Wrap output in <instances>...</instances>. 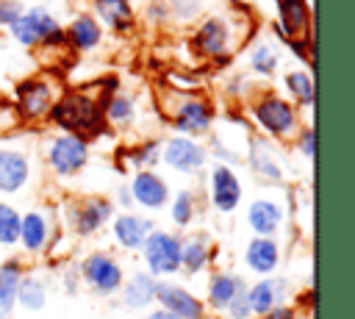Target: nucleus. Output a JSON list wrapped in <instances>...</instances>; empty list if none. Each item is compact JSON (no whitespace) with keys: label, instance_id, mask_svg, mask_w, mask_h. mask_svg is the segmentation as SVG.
<instances>
[{"label":"nucleus","instance_id":"obj_1","mask_svg":"<svg viewBox=\"0 0 355 319\" xmlns=\"http://www.w3.org/2000/svg\"><path fill=\"white\" fill-rule=\"evenodd\" d=\"M53 119H55L61 128L78 133V139H83V136H97L100 128H103V111H100V105H97L89 94H83V92H69V94H64V97L53 105Z\"/></svg>","mask_w":355,"mask_h":319},{"label":"nucleus","instance_id":"obj_2","mask_svg":"<svg viewBox=\"0 0 355 319\" xmlns=\"http://www.w3.org/2000/svg\"><path fill=\"white\" fill-rule=\"evenodd\" d=\"M144 258L155 275H169L180 266V241L169 233L155 230L144 239Z\"/></svg>","mask_w":355,"mask_h":319},{"label":"nucleus","instance_id":"obj_3","mask_svg":"<svg viewBox=\"0 0 355 319\" xmlns=\"http://www.w3.org/2000/svg\"><path fill=\"white\" fill-rule=\"evenodd\" d=\"M14 36L22 44H36V42H64V33L58 31V25L53 22V17L42 8L28 11L25 17H19L14 25Z\"/></svg>","mask_w":355,"mask_h":319},{"label":"nucleus","instance_id":"obj_4","mask_svg":"<svg viewBox=\"0 0 355 319\" xmlns=\"http://www.w3.org/2000/svg\"><path fill=\"white\" fill-rule=\"evenodd\" d=\"M155 297L161 300L164 311L175 313L178 319H205L202 302L194 294H189L186 288H178L172 283H155Z\"/></svg>","mask_w":355,"mask_h":319},{"label":"nucleus","instance_id":"obj_5","mask_svg":"<svg viewBox=\"0 0 355 319\" xmlns=\"http://www.w3.org/2000/svg\"><path fill=\"white\" fill-rule=\"evenodd\" d=\"M86 155H89L86 141L78 139V136H61V139H55L53 147H50V164H53L55 172H61V175L78 172V169L86 164Z\"/></svg>","mask_w":355,"mask_h":319},{"label":"nucleus","instance_id":"obj_6","mask_svg":"<svg viewBox=\"0 0 355 319\" xmlns=\"http://www.w3.org/2000/svg\"><path fill=\"white\" fill-rule=\"evenodd\" d=\"M83 275L86 280L100 291V294H108V291H116L119 283H122V269L116 266L114 258L97 252V255H89L83 261Z\"/></svg>","mask_w":355,"mask_h":319},{"label":"nucleus","instance_id":"obj_7","mask_svg":"<svg viewBox=\"0 0 355 319\" xmlns=\"http://www.w3.org/2000/svg\"><path fill=\"white\" fill-rule=\"evenodd\" d=\"M255 114H258V122L269 133H275V136H283V133H288L294 128V108L286 100H280V97L261 100L258 108H255Z\"/></svg>","mask_w":355,"mask_h":319},{"label":"nucleus","instance_id":"obj_8","mask_svg":"<svg viewBox=\"0 0 355 319\" xmlns=\"http://www.w3.org/2000/svg\"><path fill=\"white\" fill-rule=\"evenodd\" d=\"M211 191H214V205L219 211H233L241 200V186L236 175L227 166H216L211 175Z\"/></svg>","mask_w":355,"mask_h":319},{"label":"nucleus","instance_id":"obj_9","mask_svg":"<svg viewBox=\"0 0 355 319\" xmlns=\"http://www.w3.org/2000/svg\"><path fill=\"white\" fill-rule=\"evenodd\" d=\"M17 100L22 117H42L50 108V89L42 80H25L17 86Z\"/></svg>","mask_w":355,"mask_h":319},{"label":"nucleus","instance_id":"obj_10","mask_svg":"<svg viewBox=\"0 0 355 319\" xmlns=\"http://www.w3.org/2000/svg\"><path fill=\"white\" fill-rule=\"evenodd\" d=\"M164 158H166V164H169V166L189 172V169L202 166L205 153H202L194 141H189V139H172V141L166 144V150H164Z\"/></svg>","mask_w":355,"mask_h":319},{"label":"nucleus","instance_id":"obj_11","mask_svg":"<svg viewBox=\"0 0 355 319\" xmlns=\"http://www.w3.org/2000/svg\"><path fill=\"white\" fill-rule=\"evenodd\" d=\"M28 180V161L22 153L0 150V191H17Z\"/></svg>","mask_w":355,"mask_h":319},{"label":"nucleus","instance_id":"obj_12","mask_svg":"<svg viewBox=\"0 0 355 319\" xmlns=\"http://www.w3.org/2000/svg\"><path fill=\"white\" fill-rule=\"evenodd\" d=\"M175 125L178 130H186V133H202L211 125V108L200 100H186L175 111Z\"/></svg>","mask_w":355,"mask_h":319},{"label":"nucleus","instance_id":"obj_13","mask_svg":"<svg viewBox=\"0 0 355 319\" xmlns=\"http://www.w3.org/2000/svg\"><path fill=\"white\" fill-rule=\"evenodd\" d=\"M133 197H136L141 205H147V208H158V205L166 202V186H164V180H161L158 175H153V172H139V175L133 178Z\"/></svg>","mask_w":355,"mask_h":319},{"label":"nucleus","instance_id":"obj_14","mask_svg":"<svg viewBox=\"0 0 355 319\" xmlns=\"http://www.w3.org/2000/svg\"><path fill=\"white\" fill-rule=\"evenodd\" d=\"M22 280V266L19 261H6L0 266V319H8L14 302H17V288Z\"/></svg>","mask_w":355,"mask_h":319},{"label":"nucleus","instance_id":"obj_15","mask_svg":"<svg viewBox=\"0 0 355 319\" xmlns=\"http://www.w3.org/2000/svg\"><path fill=\"white\" fill-rule=\"evenodd\" d=\"M114 233H116V239H119L122 247L136 250V247L144 244V239H147V233H150V222L125 214V216H119V219L114 222Z\"/></svg>","mask_w":355,"mask_h":319},{"label":"nucleus","instance_id":"obj_16","mask_svg":"<svg viewBox=\"0 0 355 319\" xmlns=\"http://www.w3.org/2000/svg\"><path fill=\"white\" fill-rule=\"evenodd\" d=\"M247 264H250V269H255V272H272L275 266H277V244L272 241V239H252L250 241V247H247Z\"/></svg>","mask_w":355,"mask_h":319},{"label":"nucleus","instance_id":"obj_17","mask_svg":"<svg viewBox=\"0 0 355 319\" xmlns=\"http://www.w3.org/2000/svg\"><path fill=\"white\" fill-rule=\"evenodd\" d=\"M247 216H250L252 230L261 233V236L266 239V236L280 225V216H283V214H280V208H277L275 202H269V200H258V202L250 205V214H247Z\"/></svg>","mask_w":355,"mask_h":319},{"label":"nucleus","instance_id":"obj_18","mask_svg":"<svg viewBox=\"0 0 355 319\" xmlns=\"http://www.w3.org/2000/svg\"><path fill=\"white\" fill-rule=\"evenodd\" d=\"M280 6V19L288 36L294 33H305L308 31V6L305 0H277Z\"/></svg>","mask_w":355,"mask_h":319},{"label":"nucleus","instance_id":"obj_19","mask_svg":"<svg viewBox=\"0 0 355 319\" xmlns=\"http://www.w3.org/2000/svg\"><path fill=\"white\" fill-rule=\"evenodd\" d=\"M153 297H155V283H153V277L144 275V272L133 275V280H130L128 288H125V305H128V308H141V305H147Z\"/></svg>","mask_w":355,"mask_h":319},{"label":"nucleus","instance_id":"obj_20","mask_svg":"<svg viewBox=\"0 0 355 319\" xmlns=\"http://www.w3.org/2000/svg\"><path fill=\"white\" fill-rule=\"evenodd\" d=\"M241 288V283L233 277V275H216L214 280H211V288H208V300H211V305L214 308H227L230 305V300L236 297V291Z\"/></svg>","mask_w":355,"mask_h":319},{"label":"nucleus","instance_id":"obj_21","mask_svg":"<svg viewBox=\"0 0 355 319\" xmlns=\"http://www.w3.org/2000/svg\"><path fill=\"white\" fill-rule=\"evenodd\" d=\"M108 214H111V202L108 200H89L86 208L78 216V230L80 233H94L105 222Z\"/></svg>","mask_w":355,"mask_h":319},{"label":"nucleus","instance_id":"obj_22","mask_svg":"<svg viewBox=\"0 0 355 319\" xmlns=\"http://www.w3.org/2000/svg\"><path fill=\"white\" fill-rule=\"evenodd\" d=\"M97 11L105 17V22L116 31H125L130 22H133V14H130V6L128 0H97Z\"/></svg>","mask_w":355,"mask_h":319},{"label":"nucleus","instance_id":"obj_23","mask_svg":"<svg viewBox=\"0 0 355 319\" xmlns=\"http://www.w3.org/2000/svg\"><path fill=\"white\" fill-rule=\"evenodd\" d=\"M44 233H47V227L39 214H28L25 219H19V236L28 250H39L44 244Z\"/></svg>","mask_w":355,"mask_h":319},{"label":"nucleus","instance_id":"obj_24","mask_svg":"<svg viewBox=\"0 0 355 319\" xmlns=\"http://www.w3.org/2000/svg\"><path fill=\"white\" fill-rule=\"evenodd\" d=\"M225 44V25L219 19H208L197 33V47L202 53H219Z\"/></svg>","mask_w":355,"mask_h":319},{"label":"nucleus","instance_id":"obj_25","mask_svg":"<svg viewBox=\"0 0 355 319\" xmlns=\"http://www.w3.org/2000/svg\"><path fill=\"white\" fill-rule=\"evenodd\" d=\"M17 300L28 311H39L44 305V286L36 277H22L19 280V288H17Z\"/></svg>","mask_w":355,"mask_h":319},{"label":"nucleus","instance_id":"obj_26","mask_svg":"<svg viewBox=\"0 0 355 319\" xmlns=\"http://www.w3.org/2000/svg\"><path fill=\"white\" fill-rule=\"evenodd\" d=\"M247 302H250V311L252 313H261L263 316L266 311H272L275 308V283L263 280V283L252 286L250 294H247Z\"/></svg>","mask_w":355,"mask_h":319},{"label":"nucleus","instance_id":"obj_27","mask_svg":"<svg viewBox=\"0 0 355 319\" xmlns=\"http://www.w3.org/2000/svg\"><path fill=\"white\" fill-rule=\"evenodd\" d=\"M69 39H72L78 47H94L97 39H100V28H97L94 19L80 17V19L72 22V28H69Z\"/></svg>","mask_w":355,"mask_h":319},{"label":"nucleus","instance_id":"obj_28","mask_svg":"<svg viewBox=\"0 0 355 319\" xmlns=\"http://www.w3.org/2000/svg\"><path fill=\"white\" fill-rule=\"evenodd\" d=\"M205 261H208V250H205V241H202V239H191L186 247H180V264H183L189 272L202 269Z\"/></svg>","mask_w":355,"mask_h":319},{"label":"nucleus","instance_id":"obj_29","mask_svg":"<svg viewBox=\"0 0 355 319\" xmlns=\"http://www.w3.org/2000/svg\"><path fill=\"white\" fill-rule=\"evenodd\" d=\"M19 239V216L11 205L0 202V244H14Z\"/></svg>","mask_w":355,"mask_h":319},{"label":"nucleus","instance_id":"obj_30","mask_svg":"<svg viewBox=\"0 0 355 319\" xmlns=\"http://www.w3.org/2000/svg\"><path fill=\"white\" fill-rule=\"evenodd\" d=\"M286 86H288L302 103H313V83H311L308 75H302V72H291V75L286 78Z\"/></svg>","mask_w":355,"mask_h":319},{"label":"nucleus","instance_id":"obj_31","mask_svg":"<svg viewBox=\"0 0 355 319\" xmlns=\"http://www.w3.org/2000/svg\"><path fill=\"white\" fill-rule=\"evenodd\" d=\"M172 216H175L178 225H186V222L191 219V194H189V191H180V194H178V200H175V205H172Z\"/></svg>","mask_w":355,"mask_h":319},{"label":"nucleus","instance_id":"obj_32","mask_svg":"<svg viewBox=\"0 0 355 319\" xmlns=\"http://www.w3.org/2000/svg\"><path fill=\"white\" fill-rule=\"evenodd\" d=\"M227 311H230V316H233V319H247V316L252 313V311H250V302H247V294H244V288H239V291H236V297L230 300Z\"/></svg>","mask_w":355,"mask_h":319},{"label":"nucleus","instance_id":"obj_33","mask_svg":"<svg viewBox=\"0 0 355 319\" xmlns=\"http://www.w3.org/2000/svg\"><path fill=\"white\" fill-rule=\"evenodd\" d=\"M19 17H22V6H19V3H14V0H0V22L14 25Z\"/></svg>","mask_w":355,"mask_h":319},{"label":"nucleus","instance_id":"obj_34","mask_svg":"<svg viewBox=\"0 0 355 319\" xmlns=\"http://www.w3.org/2000/svg\"><path fill=\"white\" fill-rule=\"evenodd\" d=\"M252 61H255V69H258V72H272V69H275V53L266 50V47H261Z\"/></svg>","mask_w":355,"mask_h":319},{"label":"nucleus","instance_id":"obj_35","mask_svg":"<svg viewBox=\"0 0 355 319\" xmlns=\"http://www.w3.org/2000/svg\"><path fill=\"white\" fill-rule=\"evenodd\" d=\"M108 114H111L114 119H125V117L130 114V105H128V100H111V105H108Z\"/></svg>","mask_w":355,"mask_h":319},{"label":"nucleus","instance_id":"obj_36","mask_svg":"<svg viewBox=\"0 0 355 319\" xmlns=\"http://www.w3.org/2000/svg\"><path fill=\"white\" fill-rule=\"evenodd\" d=\"M300 150H302L305 155L313 158V153H316V136H313V130H305V133H302V139H300Z\"/></svg>","mask_w":355,"mask_h":319},{"label":"nucleus","instance_id":"obj_37","mask_svg":"<svg viewBox=\"0 0 355 319\" xmlns=\"http://www.w3.org/2000/svg\"><path fill=\"white\" fill-rule=\"evenodd\" d=\"M263 319H294V311L291 308H272V311H266L263 313Z\"/></svg>","mask_w":355,"mask_h":319},{"label":"nucleus","instance_id":"obj_38","mask_svg":"<svg viewBox=\"0 0 355 319\" xmlns=\"http://www.w3.org/2000/svg\"><path fill=\"white\" fill-rule=\"evenodd\" d=\"M144 319H178V316L169 313V311H153V313H147Z\"/></svg>","mask_w":355,"mask_h":319}]
</instances>
